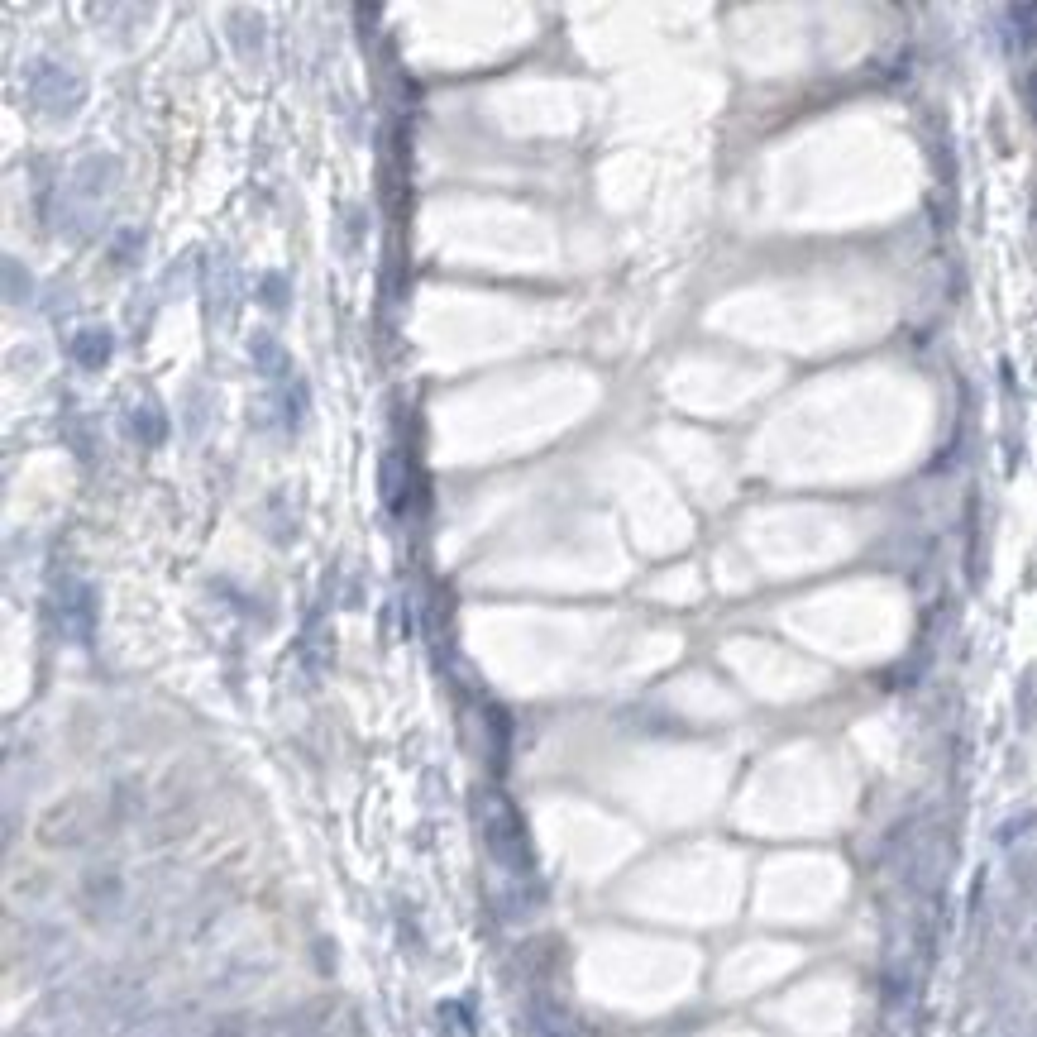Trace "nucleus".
<instances>
[{"label":"nucleus","mask_w":1037,"mask_h":1037,"mask_svg":"<svg viewBox=\"0 0 1037 1037\" xmlns=\"http://www.w3.org/2000/svg\"><path fill=\"white\" fill-rule=\"evenodd\" d=\"M72 354H77L82 364L96 368V364H101V359L110 354V340L101 335V330H87V335H77V345H72Z\"/></svg>","instance_id":"nucleus-1"},{"label":"nucleus","mask_w":1037,"mask_h":1037,"mask_svg":"<svg viewBox=\"0 0 1037 1037\" xmlns=\"http://www.w3.org/2000/svg\"><path fill=\"white\" fill-rule=\"evenodd\" d=\"M254 354H259V364H263V373H268V378H278V373H287V354H282L278 345H273V340H268V335H259V340H254Z\"/></svg>","instance_id":"nucleus-2"}]
</instances>
